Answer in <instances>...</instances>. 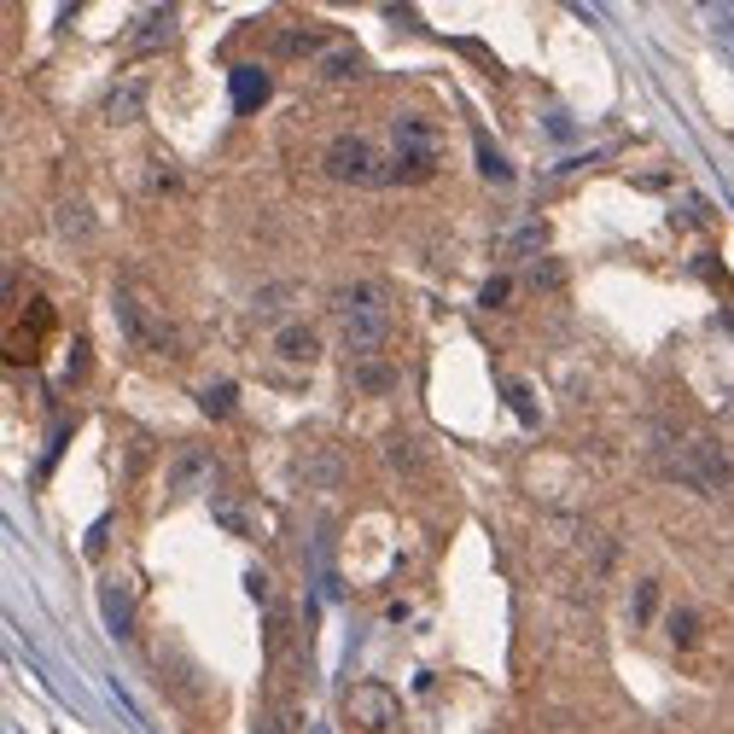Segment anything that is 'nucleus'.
I'll return each mask as SVG.
<instances>
[{
    "mask_svg": "<svg viewBox=\"0 0 734 734\" xmlns=\"http://www.w3.org/2000/svg\"><path fill=\"white\" fill-rule=\"evenodd\" d=\"M333 327L350 362H373L390 333V286L373 275H356L333 292Z\"/></svg>",
    "mask_w": 734,
    "mask_h": 734,
    "instance_id": "1",
    "label": "nucleus"
},
{
    "mask_svg": "<svg viewBox=\"0 0 734 734\" xmlns=\"http://www.w3.org/2000/svg\"><path fill=\"white\" fill-rule=\"evenodd\" d=\"M321 169L345 186H385L390 181V158H380V146L368 134H333L321 152Z\"/></svg>",
    "mask_w": 734,
    "mask_h": 734,
    "instance_id": "2",
    "label": "nucleus"
},
{
    "mask_svg": "<svg viewBox=\"0 0 734 734\" xmlns=\"http://www.w3.org/2000/svg\"><path fill=\"white\" fill-rule=\"evenodd\" d=\"M437 169V129L425 123V117H402L397 129H390V181H432Z\"/></svg>",
    "mask_w": 734,
    "mask_h": 734,
    "instance_id": "3",
    "label": "nucleus"
},
{
    "mask_svg": "<svg viewBox=\"0 0 734 734\" xmlns=\"http://www.w3.org/2000/svg\"><path fill=\"white\" fill-rule=\"evenodd\" d=\"M117 315H123V327L134 345H146V350H158V356H176L181 350V338L176 327L164 321V310H152L146 298H134V292H117Z\"/></svg>",
    "mask_w": 734,
    "mask_h": 734,
    "instance_id": "4",
    "label": "nucleus"
},
{
    "mask_svg": "<svg viewBox=\"0 0 734 734\" xmlns=\"http://www.w3.org/2000/svg\"><path fill=\"white\" fill-rule=\"evenodd\" d=\"M397 694L385 682H356L350 688V723L368 729V734H397Z\"/></svg>",
    "mask_w": 734,
    "mask_h": 734,
    "instance_id": "5",
    "label": "nucleus"
},
{
    "mask_svg": "<svg viewBox=\"0 0 734 734\" xmlns=\"http://www.w3.org/2000/svg\"><path fill=\"white\" fill-rule=\"evenodd\" d=\"M228 88H233V111H257V106H268V71L263 64H239V71L228 76Z\"/></svg>",
    "mask_w": 734,
    "mask_h": 734,
    "instance_id": "6",
    "label": "nucleus"
},
{
    "mask_svg": "<svg viewBox=\"0 0 734 734\" xmlns=\"http://www.w3.org/2000/svg\"><path fill=\"white\" fill-rule=\"evenodd\" d=\"M275 356L292 362V368H310L315 362V333L303 327V321H286V327L275 333Z\"/></svg>",
    "mask_w": 734,
    "mask_h": 734,
    "instance_id": "7",
    "label": "nucleus"
},
{
    "mask_svg": "<svg viewBox=\"0 0 734 734\" xmlns=\"http://www.w3.org/2000/svg\"><path fill=\"white\" fill-rule=\"evenodd\" d=\"M169 29H176V12H169V7H152V12H141V19H134L129 47L152 53V47H164V41H169Z\"/></svg>",
    "mask_w": 734,
    "mask_h": 734,
    "instance_id": "8",
    "label": "nucleus"
},
{
    "mask_svg": "<svg viewBox=\"0 0 734 734\" xmlns=\"http://www.w3.org/2000/svg\"><path fill=\"white\" fill-rule=\"evenodd\" d=\"M141 106H146V82L129 76V82H117V88H111L106 117H111V123H141Z\"/></svg>",
    "mask_w": 734,
    "mask_h": 734,
    "instance_id": "9",
    "label": "nucleus"
},
{
    "mask_svg": "<svg viewBox=\"0 0 734 734\" xmlns=\"http://www.w3.org/2000/svg\"><path fill=\"white\" fill-rule=\"evenodd\" d=\"M292 298H298V286H268V292L251 303V315H257V321H280L286 315L280 303H292Z\"/></svg>",
    "mask_w": 734,
    "mask_h": 734,
    "instance_id": "10",
    "label": "nucleus"
},
{
    "mask_svg": "<svg viewBox=\"0 0 734 734\" xmlns=\"http://www.w3.org/2000/svg\"><path fill=\"white\" fill-rule=\"evenodd\" d=\"M321 76H327V82H350L356 76V53H350V47H333V53L321 59Z\"/></svg>",
    "mask_w": 734,
    "mask_h": 734,
    "instance_id": "11",
    "label": "nucleus"
},
{
    "mask_svg": "<svg viewBox=\"0 0 734 734\" xmlns=\"http://www.w3.org/2000/svg\"><path fill=\"white\" fill-rule=\"evenodd\" d=\"M478 169H484L490 181H514V169H507V158L490 141H478Z\"/></svg>",
    "mask_w": 734,
    "mask_h": 734,
    "instance_id": "12",
    "label": "nucleus"
},
{
    "mask_svg": "<svg viewBox=\"0 0 734 734\" xmlns=\"http://www.w3.org/2000/svg\"><path fill=\"white\" fill-rule=\"evenodd\" d=\"M59 233H64V239H88V210H82V204L59 210Z\"/></svg>",
    "mask_w": 734,
    "mask_h": 734,
    "instance_id": "13",
    "label": "nucleus"
},
{
    "mask_svg": "<svg viewBox=\"0 0 734 734\" xmlns=\"http://www.w3.org/2000/svg\"><path fill=\"white\" fill-rule=\"evenodd\" d=\"M106 618H111L117 629H129V594H123V583H111V594H106Z\"/></svg>",
    "mask_w": 734,
    "mask_h": 734,
    "instance_id": "14",
    "label": "nucleus"
},
{
    "mask_svg": "<svg viewBox=\"0 0 734 734\" xmlns=\"http://www.w3.org/2000/svg\"><path fill=\"white\" fill-rule=\"evenodd\" d=\"M671 641H676V647H694V641H699V636H694V612H688V606L671 612Z\"/></svg>",
    "mask_w": 734,
    "mask_h": 734,
    "instance_id": "15",
    "label": "nucleus"
},
{
    "mask_svg": "<svg viewBox=\"0 0 734 734\" xmlns=\"http://www.w3.org/2000/svg\"><path fill=\"white\" fill-rule=\"evenodd\" d=\"M233 408V385H216V390H204V414H228Z\"/></svg>",
    "mask_w": 734,
    "mask_h": 734,
    "instance_id": "16",
    "label": "nucleus"
},
{
    "mask_svg": "<svg viewBox=\"0 0 734 734\" xmlns=\"http://www.w3.org/2000/svg\"><path fill=\"white\" fill-rule=\"evenodd\" d=\"M198 472H204V455H186L181 467H176V478H169V484H176V490H186V484H193Z\"/></svg>",
    "mask_w": 734,
    "mask_h": 734,
    "instance_id": "17",
    "label": "nucleus"
},
{
    "mask_svg": "<svg viewBox=\"0 0 734 734\" xmlns=\"http://www.w3.org/2000/svg\"><path fill=\"white\" fill-rule=\"evenodd\" d=\"M542 245V228H519L514 233V251H537Z\"/></svg>",
    "mask_w": 734,
    "mask_h": 734,
    "instance_id": "18",
    "label": "nucleus"
},
{
    "mask_svg": "<svg viewBox=\"0 0 734 734\" xmlns=\"http://www.w3.org/2000/svg\"><path fill=\"white\" fill-rule=\"evenodd\" d=\"M315 36H280V53H310Z\"/></svg>",
    "mask_w": 734,
    "mask_h": 734,
    "instance_id": "19",
    "label": "nucleus"
},
{
    "mask_svg": "<svg viewBox=\"0 0 734 734\" xmlns=\"http://www.w3.org/2000/svg\"><path fill=\"white\" fill-rule=\"evenodd\" d=\"M502 298H507V280H490V286H484V298H478V303L490 310V303H502Z\"/></svg>",
    "mask_w": 734,
    "mask_h": 734,
    "instance_id": "20",
    "label": "nucleus"
}]
</instances>
